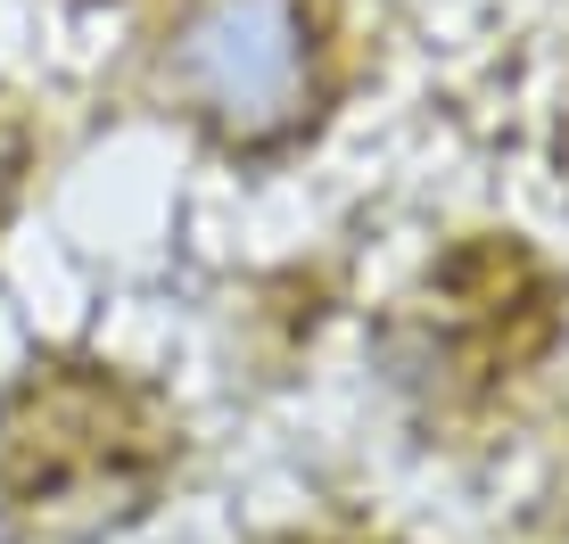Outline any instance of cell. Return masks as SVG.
Masks as SVG:
<instances>
[{
  "instance_id": "6da1fadb",
  "label": "cell",
  "mask_w": 569,
  "mask_h": 544,
  "mask_svg": "<svg viewBox=\"0 0 569 544\" xmlns=\"http://www.w3.org/2000/svg\"><path fill=\"white\" fill-rule=\"evenodd\" d=\"M330 74L322 0H182L166 33V91L223 149H272L313 115Z\"/></svg>"
},
{
  "instance_id": "7a4b0ae2",
  "label": "cell",
  "mask_w": 569,
  "mask_h": 544,
  "mask_svg": "<svg viewBox=\"0 0 569 544\" xmlns=\"http://www.w3.org/2000/svg\"><path fill=\"white\" fill-rule=\"evenodd\" d=\"M17 173H26V115H17L9 100H0V206H9Z\"/></svg>"
}]
</instances>
